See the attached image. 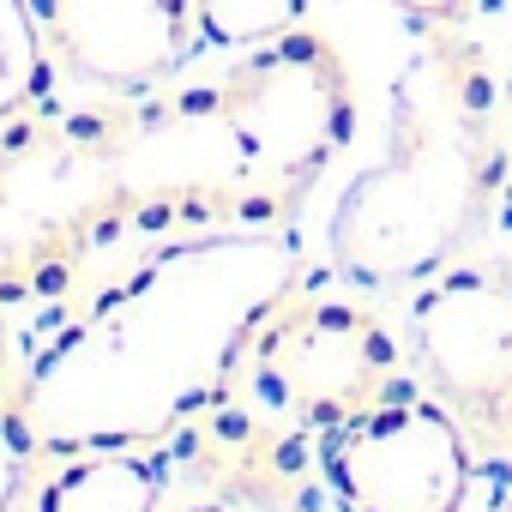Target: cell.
<instances>
[{"mask_svg":"<svg viewBox=\"0 0 512 512\" xmlns=\"http://www.w3.org/2000/svg\"><path fill=\"white\" fill-rule=\"evenodd\" d=\"M302 284V235L284 217L163 235L55 320L0 398L37 458L151 452L217 404L253 326Z\"/></svg>","mask_w":512,"mask_h":512,"instance_id":"cell-1","label":"cell"},{"mask_svg":"<svg viewBox=\"0 0 512 512\" xmlns=\"http://www.w3.org/2000/svg\"><path fill=\"white\" fill-rule=\"evenodd\" d=\"M115 169L169 205L211 223H296L302 193L344 151L356 97L332 37L296 25L272 43L235 49L217 79L145 97H109Z\"/></svg>","mask_w":512,"mask_h":512,"instance_id":"cell-2","label":"cell"},{"mask_svg":"<svg viewBox=\"0 0 512 512\" xmlns=\"http://www.w3.org/2000/svg\"><path fill=\"white\" fill-rule=\"evenodd\" d=\"M506 169V97L488 55L428 25L392 79L386 157L344 187L326 223L332 272L350 290H410L434 278L494 217Z\"/></svg>","mask_w":512,"mask_h":512,"instance_id":"cell-3","label":"cell"},{"mask_svg":"<svg viewBox=\"0 0 512 512\" xmlns=\"http://www.w3.org/2000/svg\"><path fill=\"white\" fill-rule=\"evenodd\" d=\"M404 386V344L350 296L290 290L241 344L229 386L199 416V470L223 494L266 506L290 494L308 440H332L350 416Z\"/></svg>","mask_w":512,"mask_h":512,"instance_id":"cell-4","label":"cell"},{"mask_svg":"<svg viewBox=\"0 0 512 512\" xmlns=\"http://www.w3.org/2000/svg\"><path fill=\"white\" fill-rule=\"evenodd\" d=\"M205 229L187 205L139 193L109 157L97 109H49L0 127V392L19 368V320L73 296L79 272L121 235Z\"/></svg>","mask_w":512,"mask_h":512,"instance_id":"cell-5","label":"cell"},{"mask_svg":"<svg viewBox=\"0 0 512 512\" xmlns=\"http://www.w3.org/2000/svg\"><path fill=\"white\" fill-rule=\"evenodd\" d=\"M476 464L482 452L464 416L410 386L350 416L320 446V470L350 512H464Z\"/></svg>","mask_w":512,"mask_h":512,"instance_id":"cell-6","label":"cell"},{"mask_svg":"<svg viewBox=\"0 0 512 512\" xmlns=\"http://www.w3.org/2000/svg\"><path fill=\"white\" fill-rule=\"evenodd\" d=\"M404 350L422 386L482 428L512 410V260H458L416 284Z\"/></svg>","mask_w":512,"mask_h":512,"instance_id":"cell-7","label":"cell"},{"mask_svg":"<svg viewBox=\"0 0 512 512\" xmlns=\"http://www.w3.org/2000/svg\"><path fill=\"white\" fill-rule=\"evenodd\" d=\"M55 61L103 91L145 97L199 49L193 0H37Z\"/></svg>","mask_w":512,"mask_h":512,"instance_id":"cell-8","label":"cell"},{"mask_svg":"<svg viewBox=\"0 0 512 512\" xmlns=\"http://www.w3.org/2000/svg\"><path fill=\"white\" fill-rule=\"evenodd\" d=\"M169 470L145 458V446L79 452L67 470L49 476L37 512H163Z\"/></svg>","mask_w":512,"mask_h":512,"instance_id":"cell-9","label":"cell"},{"mask_svg":"<svg viewBox=\"0 0 512 512\" xmlns=\"http://www.w3.org/2000/svg\"><path fill=\"white\" fill-rule=\"evenodd\" d=\"M49 55L37 0H0V127L49 103Z\"/></svg>","mask_w":512,"mask_h":512,"instance_id":"cell-10","label":"cell"},{"mask_svg":"<svg viewBox=\"0 0 512 512\" xmlns=\"http://www.w3.org/2000/svg\"><path fill=\"white\" fill-rule=\"evenodd\" d=\"M199 43L211 49H253L296 31L308 19V0H193Z\"/></svg>","mask_w":512,"mask_h":512,"instance_id":"cell-11","label":"cell"},{"mask_svg":"<svg viewBox=\"0 0 512 512\" xmlns=\"http://www.w3.org/2000/svg\"><path fill=\"white\" fill-rule=\"evenodd\" d=\"M31 440L19 434V422H13V410H7V398H0V512H13L19 506V488H25V470H31Z\"/></svg>","mask_w":512,"mask_h":512,"instance_id":"cell-12","label":"cell"},{"mask_svg":"<svg viewBox=\"0 0 512 512\" xmlns=\"http://www.w3.org/2000/svg\"><path fill=\"white\" fill-rule=\"evenodd\" d=\"M500 211H512V193L500 187V199H494ZM470 440H476V452H482V464H494V470H506L512 476V410L506 416H494V422H482V428H470Z\"/></svg>","mask_w":512,"mask_h":512,"instance_id":"cell-13","label":"cell"},{"mask_svg":"<svg viewBox=\"0 0 512 512\" xmlns=\"http://www.w3.org/2000/svg\"><path fill=\"white\" fill-rule=\"evenodd\" d=\"M392 7H398L404 19H416V25H452V19H464L470 7H482V0H392Z\"/></svg>","mask_w":512,"mask_h":512,"instance_id":"cell-14","label":"cell"},{"mask_svg":"<svg viewBox=\"0 0 512 512\" xmlns=\"http://www.w3.org/2000/svg\"><path fill=\"white\" fill-rule=\"evenodd\" d=\"M175 512H247L235 494H217V500H187V506H175Z\"/></svg>","mask_w":512,"mask_h":512,"instance_id":"cell-15","label":"cell"},{"mask_svg":"<svg viewBox=\"0 0 512 512\" xmlns=\"http://www.w3.org/2000/svg\"><path fill=\"white\" fill-rule=\"evenodd\" d=\"M500 97H506V145H512V79H500Z\"/></svg>","mask_w":512,"mask_h":512,"instance_id":"cell-16","label":"cell"},{"mask_svg":"<svg viewBox=\"0 0 512 512\" xmlns=\"http://www.w3.org/2000/svg\"><path fill=\"white\" fill-rule=\"evenodd\" d=\"M488 512H512V494H506V500H494V506H488Z\"/></svg>","mask_w":512,"mask_h":512,"instance_id":"cell-17","label":"cell"}]
</instances>
